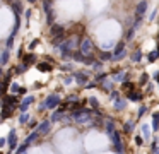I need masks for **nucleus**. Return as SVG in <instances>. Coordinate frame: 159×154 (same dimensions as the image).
I'll use <instances>...</instances> for the list:
<instances>
[{
  "label": "nucleus",
  "mask_w": 159,
  "mask_h": 154,
  "mask_svg": "<svg viewBox=\"0 0 159 154\" xmlns=\"http://www.w3.org/2000/svg\"><path fill=\"white\" fill-rule=\"evenodd\" d=\"M79 51L84 55V57H94L96 48H94V43L89 40V38H82L80 43H79Z\"/></svg>",
  "instance_id": "f257e3e1"
},
{
  "label": "nucleus",
  "mask_w": 159,
  "mask_h": 154,
  "mask_svg": "<svg viewBox=\"0 0 159 154\" xmlns=\"http://www.w3.org/2000/svg\"><path fill=\"white\" fill-rule=\"evenodd\" d=\"M58 105H62V98H60L58 94H50L48 98L39 105V111L45 110V108H57Z\"/></svg>",
  "instance_id": "f03ea898"
},
{
  "label": "nucleus",
  "mask_w": 159,
  "mask_h": 154,
  "mask_svg": "<svg viewBox=\"0 0 159 154\" xmlns=\"http://www.w3.org/2000/svg\"><path fill=\"white\" fill-rule=\"evenodd\" d=\"M17 105H19V99L14 94H5L2 98V110H14L17 108Z\"/></svg>",
  "instance_id": "7ed1b4c3"
},
{
  "label": "nucleus",
  "mask_w": 159,
  "mask_h": 154,
  "mask_svg": "<svg viewBox=\"0 0 159 154\" xmlns=\"http://www.w3.org/2000/svg\"><path fill=\"white\" fill-rule=\"evenodd\" d=\"M127 55V44H125V41L121 40L120 43L115 46V51H113V58L115 60H121V58Z\"/></svg>",
  "instance_id": "20e7f679"
},
{
  "label": "nucleus",
  "mask_w": 159,
  "mask_h": 154,
  "mask_svg": "<svg viewBox=\"0 0 159 154\" xmlns=\"http://www.w3.org/2000/svg\"><path fill=\"white\" fill-rule=\"evenodd\" d=\"M21 60H22V62H21V63H22V65H24V67H26V68H28V67H31V65H33V63H38V57H36V55H34V53H33V51H29V53H26V55H24V57H22V58H21Z\"/></svg>",
  "instance_id": "39448f33"
},
{
  "label": "nucleus",
  "mask_w": 159,
  "mask_h": 154,
  "mask_svg": "<svg viewBox=\"0 0 159 154\" xmlns=\"http://www.w3.org/2000/svg\"><path fill=\"white\" fill-rule=\"evenodd\" d=\"M145 10H147V0H142V2H139L137 7H135V19L140 21L142 17H144Z\"/></svg>",
  "instance_id": "423d86ee"
},
{
  "label": "nucleus",
  "mask_w": 159,
  "mask_h": 154,
  "mask_svg": "<svg viewBox=\"0 0 159 154\" xmlns=\"http://www.w3.org/2000/svg\"><path fill=\"white\" fill-rule=\"evenodd\" d=\"M74 81L77 82V84L79 86H86L87 82H89V75L86 74V72H75V74H74Z\"/></svg>",
  "instance_id": "0eeeda50"
},
{
  "label": "nucleus",
  "mask_w": 159,
  "mask_h": 154,
  "mask_svg": "<svg viewBox=\"0 0 159 154\" xmlns=\"http://www.w3.org/2000/svg\"><path fill=\"white\" fill-rule=\"evenodd\" d=\"M65 33H67L65 27L60 26V24H52V26H50V34H52L53 38L60 36V34H65Z\"/></svg>",
  "instance_id": "6e6552de"
},
{
  "label": "nucleus",
  "mask_w": 159,
  "mask_h": 154,
  "mask_svg": "<svg viewBox=\"0 0 159 154\" xmlns=\"http://www.w3.org/2000/svg\"><path fill=\"white\" fill-rule=\"evenodd\" d=\"M127 98L130 99V101H140L142 98H144V92L137 91V89H134V91L127 92Z\"/></svg>",
  "instance_id": "1a4fd4ad"
},
{
  "label": "nucleus",
  "mask_w": 159,
  "mask_h": 154,
  "mask_svg": "<svg viewBox=\"0 0 159 154\" xmlns=\"http://www.w3.org/2000/svg\"><path fill=\"white\" fill-rule=\"evenodd\" d=\"M33 101H34V98H33V96H28V98H24V99H22V103L19 105V110H21V111H26Z\"/></svg>",
  "instance_id": "9d476101"
},
{
  "label": "nucleus",
  "mask_w": 159,
  "mask_h": 154,
  "mask_svg": "<svg viewBox=\"0 0 159 154\" xmlns=\"http://www.w3.org/2000/svg\"><path fill=\"white\" fill-rule=\"evenodd\" d=\"M36 68L41 70V72H50L53 68V65L52 63H46V62H38V63H36Z\"/></svg>",
  "instance_id": "9b49d317"
},
{
  "label": "nucleus",
  "mask_w": 159,
  "mask_h": 154,
  "mask_svg": "<svg viewBox=\"0 0 159 154\" xmlns=\"http://www.w3.org/2000/svg\"><path fill=\"white\" fill-rule=\"evenodd\" d=\"M98 57H99V62H108L113 58V53L111 51H98Z\"/></svg>",
  "instance_id": "f8f14e48"
},
{
  "label": "nucleus",
  "mask_w": 159,
  "mask_h": 154,
  "mask_svg": "<svg viewBox=\"0 0 159 154\" xmlns=\"http://www.w3.org/2000/svg\"><path fill=\"white\" fill-rule=\"evenodd\" d=\"M12 10H14L16 16H21V12H22V3H21V0H14V2H12Z\"/></svg>",
  "instance_id": "ddd939ff"
},
{
  "label": "nucleus",
  "mask_w": 159,
  "mask_h": 154,
  "mask_svg": "<svg viewBox=\"0 0 159 154\" xmlns=\"http://www.w3.org/2000/svg\"><path fill=\"white\" fill-rule=\"evenodd\" d=\"M134 89H135V84L134 82H128V81H125L123 86H121V91H125V94L130 92V91H134Z\"/></svg>",
  "instance_id": "4468645a"
},
{
  "label": "nucleus",
  "mask_w": 159,
  "mask_h": 154,
  "mask_svg": "<svg viewBox=\"0 0 159 154\" xmlns=\"http://www.w3.org/2000/svg\"><path fill=\"white\" fill-rule=\"evenodd\" d=\"M7 62H9V50H4L2 55H0V67L7 65Z\"/></svg>",
  "instance_id": "2eb2a0df"
},
{
  "label": "nucleus",
  "mask_w": 159,
  "mask_h": 154,
  "mask_svg": "<svg viewBox=\"0 0 159 154\" xmlns=\"http://www.w3.org/2000/svg\"><path fill=\"white\" fill-rule=\"evenodd\" d=\"M130 58H132V62H134V63H135V62L139 63V62L142 60V51H140V50H135L134 53L130 55Z\"/></svg>",
  "instance_id": "dca6fc26"
},
{
  "label": "nucleus",
  "mask_w": 159,
  "mask_h": 154,
  "mask_svg": "<svg viewBox=\"0 0 159 154\" xmlns=\"http://www.w3.org/2000/svg\"><path fill=\"white\" fill-rule=\"evenodd\" d=\"M52 3H53V0H45V2H43V10H45V14L53 12V10H52Z\"/></svg>",
  "instance_id": "f3484780"
},
{
  "label": "nucleus",
  "mask_w": 159,
  "mask_h": 154,
  "mask_svg": "<svg viewBox=\"0 0 159 154\" xmlns=\"http://www.w3.org/2000/svg\"><path fill=\"white\" fill-rule=\"evenodd\" d=\"M115 81H116V82H125V81H127V72H116Z\"/></svg>",
  "instance_id": "a211bd4d"
},
{
  "label": "nucleus",
  "mask_w": 159,
  "mask_h": 154,
  "mask_svg": "<svg viewBox=\"0 0 159 154\" xmlns=\"http://www.w3.org/2000/svg\"><path fill=\"white\" fill-rule=\"evenodd\" d=\"M135 31H137V29H135V27L132 26L130 29L127 31V34H125V41H130V40H134V34H135Z\"/></svg>",
  "instance_id": "6ab92c4d"
},
{
  "label": "nucleus",
  "mask_w": 159,
  "mask_h": 154,
  "mask_svg": "<svg viewBox=\"0 0 159 154\" xmlns=\"http://www.w3.org/2000/svg\"><path fill=\"white\" fill-rule=\"evenodd\" d=\"M99 86L103 87V91H106V92H110V91H111V87H113V84H111V81H108V79L103 82V84H99Z\"/></svg>",
  "instance_id": "aec40b11"
},
{
  "label": "nucleus",
  "mask_w": 159,
  "mask_h": 154,
  "mask_svg": "<svg viewBox=\"0 0 159 154\" xmlns=\"http://www.w3.org/2000/svg\"><path fill=\"white\" fill-rule=\"evenodd\" d=\"M157 58H159V57H157V51H156V50L149 51V55H147V60L151 62V63H152V62H156Z\"/></svg>",
  "instance_id": "412c9836"
},
{
  "label": "nucleus",
  "mask_w": 159,
  "mask_h": 154,
  "mask_svg": "<svg viewBox=\"0 0 159 154\" xmlns=\"http://www.w3.org/2000/svg\"><path fill=\"white\" fill-rule=\"evenodd\" d=\"M19 89H21V86L17 84V82H11V86H9V91L14 94V92H19Z\"/></svg>",
  "instance_id": "4be33fe9"
},
{
  "label": "nucleus",
  "mask_w": 159,
  "mask_h": 154,
  "mask_svg": "<svg viewBox=\"0 0 159 154\" xmlns=\"http://www.w3.org/2000/svg\"><path fill=\"white\" fill-rule=\"evenodd\" d=\"M12 72H14V74H22V72H26V67L24 65H16V67H12Z\"/></svg>",
  "instance_id": "5701e85b"
},
{
  "label": "nucleus",
  "mask_w": 159,
  "mask_h": 154,
  "mask_svg": "<svg viewBox=\"0 0 159 154\" xmlns=\"http://www.w3.org/2000/svg\"><path fill=\"white\" fill-rule=\"evenodd\" d=\"M94 79H96V84H103V82L108 79V75H106V74H98Z\"/></svg>",
  "instance_id": "b1692460"
},
{
  "label": "nucleus",
  "mask_w": 159,
  "mask_h": 154,
  "mask_svg": "<svg viewBox=\"0 0 159 154\" xmlns=\"http://www.w3.org/2000/svg\"><path fill=\"white\" fill-rule=\"evenodd\" d=\"M125 106H127V99L118 98V99H116V110H123Z\"/></svg>",
  "instance_id": "393cba45"
},
{
  "label": "nucleus",
  "mask_w": 159,
  "mask_h": 154,
  "mask_svg": "<svg viewBox=\"0 0 159 154\" xmlns=\"http://www.w3.org/2000/svg\"><path fill=\"white\" fill-rule=\"evenodd\" d=\"M152 125H154V130H157V127H159V111H156L154 115H152Z\"/></svg>",
  "instance_id": "a878e982"
},
{
  "label": "nucleus",
  "mask_w": 159,
  "mask_h": 154,
  "mask_svg": "<svg viewBox=\"0 0 159 154\" xmlns=\"http://www.w3.org/2000/svg\"><path fill=\"white\" fill-rule=\"evenodd\" d=\"M50 130V122H43L41 125H39V132H43V133H46Z\"/></svg>",
  "instance_id": "bb28decb"
},
{
  "label": "nucleus",
  "mask_w": 159,
  "mask_h": 154,
  "mask_svg": "<svg viewBox=\"0 0 159 154\" xmlns=\"http://www.w3.org/2000/svg\"><path fill=\"white\" fill-rule=\"evenodd\" d=\"M91 65H93L94 70H101V68H103V62H99V60H94Z\"/></svg>",
  "instance_id": "cd10ccee"
},
{
  "label": "nucleus",
  "mask_w": 159,
  "mask_h": 154,
  "mask_svg": "<svg viewBox=\"0 0 159 154\" xmlns=\"http://www.w3.org/2000/svg\"><path fill=\"white\" fill-rule=\"evenodd\" d=\"M14 40H16V36L9 34V38H7V50H11V48H12V44H14Z\"/></svg>",
  "instance_id": "c85d7f7f"
},
{
  "label": "nucleus",
  "mask_w": 159,
  "mask_h": 154,
  "mask_svg": "<svg viewBox=\"0 0 159 154\" xmlns=\"http://www.w3.org/2000/svg\"><path fill=\"white\" fill-rule=\"evenodd\" d=\"M147 82H149V74L144 72V74L140 75V84H147Z\"/></svg>",
  "instance_id": "c756f323"
},
{
  "label": "nucleus",
  "mask_w": 159,
  "mask_h": 154,
  "mask_svg": "<svg viewBox=\"0 0 159 154\" xmlns=\"http://www.w3.org/2000/svg\"><path fill=\"white\" fill-rule=\"evenodd\" d=\"M38 44H39V40L36 38V40H33L31 43H29V46H28V48H29V50H34V48L38 46Z\"/></svg>",
  "instance_id": "7c9ffc66"
},
{
  "label": "nucleus",
  "mask_w": 159,
  "mask_h": 154,
  "mask_svg": "<svg viewBox=\"0 0 159 154\" xmlns=\"http://www.w3.org/2000/svg\"><path fill=\"white\" fill-rule=\"evenodd\" d=\"M60 116H62V111H60V110H58V111H53L52 120H53V122H55V120H60Z\"/></svg>",
  "instance_id": "2f4dec72"
},
{
  "label": "nucleus",
  "mask_w": 159,
  "mask_h": 154,
  "mask_svg": "<svg viewBox=\"0 0 159 154\" xmlns=\"http://www.w3.org/2000/svg\"><path fill=\"white\" fill-rule=\"evenodd\" d=\"M87 101H89V103H91V106H94V108H98V106H99V103H98V99H96V98H89Z\"/></svg>",
  "instance_id": "473e14b6"
},
{
  "label": "nucleus",
  "mask_w": 159,
  "mask_h": 154,
  "mask_svg": "<svg viewBox=\"0 0 159 154\" xmlns=\"http://www.w3.org/2000/svg\"><path fill=\"white\" fill-rule=\"evenodd\" d=\"M110 98H111V99H118V98H120V91H111Z\"/></svg>",
  "instance_id": "72a5a7b5"
},
{
  "label": "nucleus",
  "mask_w": 159,
  "mask_h": 154,
  "mask_svg": "<svg viewBox=\"0 0 159 154\" xmlns=\"http://www.w3.org/2000/svg\"><path fill=\"white\" fill-rule=\"evenodd\" d=\"M28 118H29V115L22 113V115H21V123H26V122H28Z\"/></svg>",
  "instance_id": "f704fd0d"
},
{
  "label": "nucleus",
  "mask_w": 159,
  "mask_h": 154,
  "mask_svg": "<svg viewBox=\"0 0 159 154\" xmlns=\"http://www.w3.org/2000/svg\"><path fill=\"white\" fill-rule=\"evenodd\" d=\"M72 81H74V77H72V75H67V77L63 79V82H65V84H70Z\"/></svg>",
  "instance_id": "c9c22d12"
},
{
  "label": "nucleus",
  "mask_w": 159,
  "mask_h": 154,
  "mask_svg": "<svg viewBox=\"0 0 159 154\" xmlns=\"http://www.w3.org/2000/svg\"><path fill=\"white\" fill-rule=\"evenodd\" d=\"M144 113H145V106L142 105V106H140V110H139V116H142Z\"/></svg>",
  "instance_id": "e433bc0d"
},
{
  "label": "nucleus",
  "mask_w": 159,
  "mask_h": 154,
  "mask_svg": "<svg viewBox=\"0 0 159 154\" xmlns=\"http://www.w3.org/2000/svg\"><path fill=\"white\" fill-rule=\"evenodd\" d=\"M29 16H31V9H28V10L24 12V17H26V19H29Z\"/></svg>",
  "instance_id": "4c0bfd02"
},
{
  "label": "nucleus",
  "mask_w": 159,
  "mask_h": 154,
  "mask_svg": "<svg viewBox=\"0 0 159 154\" xmlns=\"http://www.w3.org/2000/svg\"><path fill=\"white\" fill-rule=\"evenodd\" d=\"M154 81H156V82H157V84H159V70H157V72H156V74H154Z\"/></svg>",
  "instance_id": "58836bf2"
},
{
  "label": "nucleus",
  "mask_w": 159,
  "mask_h": 154,
  "mask_svg": "<svg viewBox=\"0 0 159 154\" xmlns=\"http://www.w3.org/2000/svg\"><path fill=\"white\" fill-rule=\"evenodd\" d=\"M96 86H98V84L94 82V84H86V87H87V89H93V87H96Z\"/></svg>",
  "instance_id": "ea45409f"
},
{
  "label": "nucleus",
  "mask_w": 159,
  "mask_h": 154,
  "mask_svg": "<svg viewBox=\"0 0 159 154\" xmlns=\"http://www.w3.org/2000/svg\"><path fill=\"white\" fill-rule=\"evenodd\" d=\"M26 91H28L26 87H21V89H19V94H26Z\"/></svg>",
  "instance_id": "a19ab883"
},
{
  "label": "nucleus",
  "mask_w": 159,
  "mask_h": 154,
  "mask_svg": "<svg viewBox=\"0 0 159 154\" xmlns=\"http://www.w3.org/2000/svg\"><path fill=\"white\" fill-rule=\"evenodd\" d=\"M28 2H29V3H36L38 0H28Z\"/></svg>",
  "instance_id": "79ce46f5"
},
{
  "label": "nucleus",
  "mask_w": 159,
  "mask_h": 154,
  "mask_svg": "<svg viewBox=\"0 0 159 154\" xmlns=\"http://www.w3.org/2000/svg\"><path fill=\"white\" fill-rule=\"evenodd\" d=\"M0 77H2V67H0Z\"/></svg>",
  "instance_id": "37998d69"
},
{
  "label": "nucleus",
  "mask_w": 159,
  "mask_h": 154,
  "mask_svg": "<svg viewBox=\"0 0 159 154\" xmlns=\"http://www.w3.org/2000/svg\"><path fill=\"white\" fill-rule=\"evenodd\" d=\"M2 120H4V118H2V116H0V122H2Z\"/></svg>",
  "instance_id": "c03bdc74"
},
{
  "label": "nucleus",
  "mask_w": 159,
  "mask_h": 154,
  "mask_svg": "<svg viewBox=\"0 0 159 154\" xmlns=\"http://www.w3.org/2000/svg\"><path fill=\"white\" fill-rule=\"evenodd\" d=\"M0 154H2V152H0Z\"/></svg>",
  "instance_id": "a18cd8bd"
}]
</instances>
